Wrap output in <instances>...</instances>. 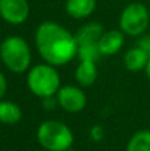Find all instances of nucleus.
<instances>
[{
    "instance_id": "obj_12",
    "label": "nucleus",
    "mask_w": 150,
    "mask_h": 151,
    "mask_svg": "<svg viewBox=\"0 0 150 151\" xmlns=\"http://www.w3.org/2000/svg\"><path fill=\"white\" fill-rule=\"evenodd\" d=\"M97 66L96 63L93 61H80V64L76 68V81L79 83V86L81 88H89L97 80Z\"/></svg>"
},
{
    "instance_id": "obj_3",
    "label": "nucleus",
    "mask_w": 150,
    "mask_h": 151,
    "mask_svg": "<svg viewBox=\"0 0 150 151\" xmlns=\"http://www.w3.org/2000/svg\"><path fill=\"white\" fill-rule=\"evenodd\" d=\"M27 86L33 96L39 98L55 97L61 88L60 73L56 66L43 63L32 66L27 74Z\"/></svg>"
},
{
    "instance_id": "obj_10",
    "label": "nucleus",
    "mask_w": 150,
    "mask_h": 151,
    "mask_svg": "<svg viewBox=\"0 0 150 151\" xmlns=\"http://www.w3.org/2000/svg\"><path fill=\"white\" fill-rule=\"evenodd\" d=\"M150 55L146 53L145 50H142L141 48L134 47L132 49H129L124 56V65L129 72H141L145 70L146 64L149 61Z\"/></svg>"
},
{
    "instance_id": "obj_18",
    "label": "nucleus",
    "mask_w": 150,
    "mask_h": 151,
    "mask_svg": "<svg viewBox=\"0 0 150 151\" xmlns=\"http://www.w3.org/2000/svg\"><path fill=\"white\" fill-rule=\"evenodd\" d=\"M5 91H7V80H5V76L0 72V101L5 96Z\"/></svg>"
},
{
    "instance_id": "obj_1",
    "label": "nucleus",
    "mask_w": 150,
    "mask_h": 151,
    "mask_svg": "<svg viewBox=\"0 0 150 151\" xmlns=\"http://www.w3.org/2000/svg\"><path fill=\"white\" fill-rule=\"evenodd\" d=\"M36 49L44 63L63 66L77 57V41L73 33L53 21H44L35 33Z\"/></svg>"
},
{
    "instance_id": "obj_13",
    "label": "nucleus",
    "mask_w": 150,
    "mask_h": 151,
    "mask_svg": "<svg viewBox=\"0 0 150 151\" xmlns=\"http://www.w3.org/2000/svg\"><path fill=\"white\" fill-rule=\"evenodd\" d=\"M23 118L21 107L11 101H0V123L3 125H16Z\"/></svg>"
},
{
    "instance_id": "obj_16",
    "label": "nucleus",
    "mask_w": 150,
    "mask_h": 151,
    "mask_svg": "<svg viewBox=\"0 0 150 151\" xmlns=\"http://www.w3.org/2000/svg\"><path fill=\"white\" fill-rule=\"evenodd\" d=\"M89 137L93 142L100 143V142H102L104 138H105V129L101 125H93L89 130Z\"/></svg>"
},
{
    "instance_id": "obj_9",
    "label": "nucleus",
    "mask_w": 150,
    "mask_h": 151,
    "mask_svg": "<svg viewBox=\"0 0 150 151\" xmlns=\"http://www.w3.org/2000/svg\"><path fill=\"white\" fill-rule=\"evenodd\" d=\"M104 27L100 23L96 21H90L84 25H81L77 32L74 33L76 37L77 45H82V44H97L100 41L101 36L104 35Z\"/></svg>"
},
{
    "instance_id": "obj_20",
    "label": "nucleus",
    "mask_w": 150,
    "mask_h": 151,
    "mask_svg": "<svg viewBox=\"0 0 150 151\" xmlns=\"http://www.w3.org/2000/svg\"><path fill=\"white\" fill-rule=\"evenodd\" d=\"M66 151H76V150H73V149H69V150H66Z\"/></svg>"
},
{
    "instance_id": "obj_6",
    "label": "nucleus",
    "mask_w": 150,
    "mask_h": 151,
    "mask_svg": "<svg viewBox=\"0 0 150 151\" xmlns=\"http://www.w3.org/2000/svg\"><path fill=\"white\" fill-rule=\"evenodd\" d=\"M58 107L69 114H77L85 109L88 98L81 86L76 85H64L58 89L56 94Z\"/></svg>"
},
{
    "instance_id": "obj_14",
    "label": "nucleus",
    "mask_w": 150,
    "mask_h": 151,
    "mask_svg": "<svg viewBox=\"0 0 150 151\" xmlns=\"http://www.w3.org/2000/svg\"><path fill=\"white\" fill-rule=\"evenodd\" d=\"M126 151H150V130H138L130 137Z\"/></svg>"
},
{
    "instance_id": "obj_19",
    "label": "nucleus",
    "mask_w": 150,
    "mask_h": 151,
    "mask_svg": "<svg viewBox=\"0 0 150 151\" xmlns=\"http://www.w3.org/2000/svg\"><path fill=\"white\" fill-rule=\"evenodd\" d=\"M145 73H146V76H148V78L150 80V57H149V61H148V64H146V68H145Z\"/></svg>"
},
{
    "instance_id": "obj_5",
    "label": "nucleus",
    "mask_w": 150,
    "mask_h": 151,
    "mask_svg": "<svg viewBox=\"0 0 150 151\" xmlns=\"http://www.w3.org/2000/svg\"><path fill=\"white\" fill-rule=\"evenodd\" d=\"M150 21V11L142 3H130L120 16V29L125 35L137 37L144 35Z\"/></svg>"
},
{
    "instance_id": "obj_4",
    "label": "nucleus",
    "mask_w": 150,
    "mask_h": 151,
    "mask_svg": "<svg viewBox=\"0 0 150 151\" xmlns=\"http://www.w3.org/2000/svg\"><path fill=\"white\" fill-rule=\"evenodd\" d=\"M0 58L13 73L28 72L32 63L31 47L23 37L9 36L0 44Z\"/></svg>"
},
{
    "instance_id": "obj_11",
    "label": "nucleus",
    "mask_w": 150,
    "mask_h": 151,
    "mask_svg": "<svg viewBox=\"0 0 150 151\" xmlns=\"http://www.w3.org/2000/svg\"><path fill=\"white\" fill-rule=\"evenodd\" d=\"M96 0H66L65 11L73 19H87L94 12Z\"/></svg>"
},
{
    "instance_id": "obj_8",
    "label": "nucleus",
    "mask_w": 150,
    "mask_h": 151,
    "mask_svg": "<svg viewBox=\"0 0 150 151\" xmlns=\"http://www.w3.org/2000/svg\"><path fill=\"white\" fill-rule=\"evenodd\" d=\"M125 42V33L120 29L105 31L98 41V48L102 56H113L122 49Z\"/></svg>"
},
{
    "instance_id": "obj_17",
    "label": "nucleus",
    "mask_w": 150,
    "mask_h": 151,
    "mask_svg": "<svg viewBox=\"0 0 150 151\" xmlns=\"http://www.w3.org/2000/svg\"><path fill=\"white\" fill-rule=\"evenodd\" d=\"M137 47L150 55V35H141L137 41Z\"/></svg>"
},
{
    "instance_id": "obj_21",
    "label": "nucleus",
    "mask_w": 150,
    "mask_h": 151,
    "mask_svg": "<svg viewBox=\"0 0 150 151\" xmlns=\"http://www.w3.org/2000/svg\"><path fill=\"white\" fill-rule=\"evenodd\" d=\"M41 151H45V150H41Z\"/></svg>"
},
{
    "instance_id": "obj_15",
    "label": "nucleus",
    "mask_w": 150,
    "mask_h": 151,
    "mask_svg": "<svg viewBox=\"0 0 150 151\" xmlns=\"http://www.w3.org/2000/svg\"><path fill=\"white\" fill-rule=\"evenodd\" d=\"M101 52L97 44H82L77 48V57L80 61H93L97 63L101 57Z\"/></svg>"
},
{
    "instance_id": "obj_7",
    "label": "nucleus",
    "mask_w": 150,
    "mask_h": 151,
    "mask_svg": "<svg viewBox=\"0 0 150 151\" xmlns=\"http://www.w3.org/2000/svg\"><path fill=\"white\" fill-rule=\"evenodd\" d=\"M0 16L12 25H20L29 16L27 0H0Z\"/></svg>"
},
{
    "instance_id": "obj_2",
    "label": "nucleus",
    "mask_w": 150,
    "mask_h": 151,
    "mask_svg": "<svg viewBox=\"0 0 150 151\" xmlns=\"http://www.w3.org/2000/svg\"><path fill=\"white\" fill-rule=\"evenodd\" d=\"M36 139L45 151H66L74 142L73 131L57 119H47L37 127Z\"/></svg>"
}]
</instances>
